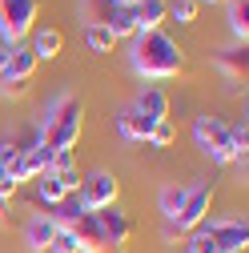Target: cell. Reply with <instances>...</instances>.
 Returning <instances> with one entry per match:
<instances>
[{"mask_svg":"<svg viewBox=\"0 0 249 253\" xmlns=\"http://www.w3.org/2000/svg\"><path fill=\"white\" fill-rule=\"evenodd\" d=\"M133 73L145 77V81H169L185 69V48L165 33V28H157V33H137L133 37Z\"/></svg>","mask_w":249,"mask_h":253,"instance_id":"cell-1","label":"cell"},{"mask_svg":"<svg viewBox=\"0 0 249 253\" xmlns=\"http://www.w3.org/2000/svg\"><path fill=\"white\" fill-rule=\"evenodd\" d=\"M48 149H77L81 133H84V105L77 97H65L52 113H44V121L37 125Z\"/></svg>","mask_w":249,"mask_h":253,"instance_id":"cell-2","label":"cell"},{"mask_svg":"<svg viewBox=\"0 0 249 253\" xmlns=\"http://www.w3.org/2000/svg\"><path fill=\"white\" fill-rule=\"evenodd\" d=\"M193 137H197V149L209 157L213 165H229V161H241L237 149H233V137H229V125L221 117H209L201 113L193 121Z\"/></svg>","mask_w":249,"mask_h":253,"instance_id":"cell-3","label":"cell"},{"mask_svg":"<svg viewBox=\"0 0 249 253\" xmlns=\"http://www.w3.org/2000/svg\"><path fill=\"white\" fill-rule=\"evenodd\" d=\"M37 16H41V0H0V41L20 44L37 28Z\"/></svg>","mask_w":249,"mask_h":253,"instance_id":"cell-4","label":"cell"},{"mask_svg":"<svg viewBox=\"0 0 249 253\" xmlns=\"http://www.w3.org/2000/svg\"><path fill=\"white\" fill-rule=\"evenodd\" d=\"M209 205H213V181H197V185H185V201L173 217V229L185 237V233H193L201 221L209 217Z\"/></svg>","mask_w":249,"mask_h":253,"instance_id":"cell-5","label":"cell"},{"mask_svg":"<svg viewBox=\"0 0 249 253\" xmlns=\"http://www.w3.org/2000/svg\"><path fill=\"white\" fill-rule=\"evenodd\" d=\"M197 229H205L221 253H245V245H249V225H245V217H205Z\"/></svg>","mask_w":249,"mask_h":253,"instance_id":"cell-6","label":"cell"},{"mask_svg":"<svg viewBox=\"0 0 249 253\" xmlns=\"http://www.w3.org/2000/svg\"><path fill=\"white\" fill-rule=\"evenodd\" d=\"M77 193H81V201H84L88 213H97V209H105V205H117V197H121V181H117V173L97 169V173H88V177L81 181Z\"/></svg>","mask_w":249,"mask_h":253,"instance_id":"cell-7","label":"cell"},{"mask_svg":"<svg viewBox=\"0 0 249 253\" xmlns=\"http://www.w3.org/2000/svg\"><path fill=\"white\" fill-rule=\"evenodd\" d=\"M92 217H97V225H101L105 245H124V241L133 237V217L124 213L121 205H105V209H97Z\"/></svg>","mask_w":249,"mask_h":253,"instance_id":"cell-8","label":"cell"},{"mask_svg":"<svg viewBox=\"0 0 249 253\" xmlns=\"http://www.w3.org/2000/svg\"><path fill=\"white\" fill-rule=\"evenodd\" d=\"M37 65H41V60L33 56V48H28V44L20 41V44H12V52H8V65H4V77H0V81H12V84H24L28 77L37 73Z\"/></svg>","mask_w":249,"mask_h":253,"instance_id":"cell-9","label":"cell"},{"mask_svg":"<svg viewBox=\"0 0 249 253\" xmlns=\"http://www.w3.org/2000/svg\"><path fill=\"white\" fill-rule=\"evenodd\" d=\"M28 37H33V41H28V48H33V56H37V60H56V56H60V48H65V33H60V28H52V24L33 28Z\"/></svg>","mask_w":249,"mask_h":253,"instance_id":"cell-10","label":"cell"},{"mask_svg":"<svg viewBox=\"0 0 249 253\" xmlns=\"http://www.w3.org/2000/svg\"><path fill=\"white\" fill-rule=\"evenodd\" d=\"M133 16H137V33H157L169 20V0H137Z\"/></svg>","mask_w":249,"mask_h":253,"instance_id":"cell-11","label":"cell"},{"mask_svg":"<svg viewBox=\"0 0 249 253\" xmlns=\"http://www.w3.org/2000/svg\"><path fill=\"white\" fill-rule=\"evenodd\" d=\"M153 125H157V121H149V117H145V113H137L133 105L117 113V133H121L124 141H149Z\"/></svg>","mask_w":249,"mask_h":253,"instance_id":"cell-12","label":"cell"},{"mask_svg":"<svg viewBox=\"0 0 249 253\" xmlns=\"http://www.w3.org/2000/svg\"><path fill=\"white\" fill-rule=\"evenodd\" d=\"M133 109H137V113H145L149 121H169V92H165V88H157V84H149V88H141V92H137Z\"/></svg>","mask_w":249,"mask_h":253,"instance_id":"cell-13","label":"cell"},{"mask_svg":"<svg viewBox=\"0 0 249 253\" xmlns=\"http://www.w3.org/2000/svg\"><path fill=\"white\" fill-rule=\"evenodd\" d=\"M52 233H56V221L48 213H37V217H28V225H24V245L33 253H44L48 241H52Z\"/></svg>","mask_w":249,"mask_h":253,"instance_id":"cell-14","label":"cell"},{"mask_svg":"<svg viewBox=\"0 0 249 253\" xmlns=\"http://www.w3.org/2000/svg\"><path fill=\"white\" fill-rule=\"evenodd\" d=\"M101 24L109 28L117 41H133V37H137V16H133V4H113V8H109V16H105Z\"/></svg>","mask_w":249,"mask_h":253,"instance_id":"cell-15","label":"cell"},{"mask_svg":"<svg viewBox=\"0 0 249 253\" xmlns=\"http://www.w3.org/2000/svg\"><path fill=\"white\" fill-rule=\"evenodd\" d=\"M84 44H88V52H97V56H105V52H113V48H117V37L109 33L105 24H97V20H88V24H84Z\"/></svg>","mask_w":249,"mask_h":253,"instance_id":"cell-16","label":"cell"},{"mask_svg":"<svg viewBox=\"0 0 249 253\" xmlns=\"http://www.w3.org/2000/svg\"><path fill=\"white\" fill-rule=\"evenodd\" d=\"M225 4H229V33H233V41L237 44H245V37H249V0H225Z\"/></svg>","mask_w":249,"mask_h":253,"instance_id":"cell-17","label":"cell"},{"mask_svg":"<svg viewBox=\"0 0 249 253\" xmlns=\"http://www.w3.org/2000/svg\"><path fill=\"white\" fill-rule=\"evenodd\" d=\"M37 197H41V205H48V209H52L56 201H65V185L56 181V173L44 169V173L37 177Z\"/></svg>","mask_w":249,"mask_h":253,"instance_id":"cell-18","label":"cell"},{"mask_svg":"<svg viewBox=\"0 0 249 253\" xmlns=\"http://www.w3.org/2000/svg\"><path fill=\"white\" fill-rule=\"evenodd\" d=\"M181 201H185V185H165V189H161V197H157L161 217H165V221H173V217H177V209H181Z\"/></svg>","mask_w":249,"mask_h":253,"instance_id":"cell-19","label":"cell"},{"mask_svg":"<svg viewBox=\"0 0 249 253\" xmlns=\"http://www.w3.org/2000/svg\"><path fill=\"white\" fill-rule=\"evenodd\" d=\"M48 253H81L77 233H73L69 225H56V233H52V241H48Z\"/></svg>","mask_w":249,"mask_h":253,"instance_id":"cell-20","label":"cell"},{"mask_svg":"<svg viewBox=\"0 0 249 253\" xmlns=\"http://www.w3.org/2000/svg\"><path fill=\"white\" fill-rule=\"evenodd\" d=\"M197 0H169V20H177V24H193L197 20Z\"/></svg>","mask_w":249,"mask_h":253,"instance_id":"cell-21","label":"cell"},{"mask_svg":"<svg viewBox=\"0 0 249 253\" xmlns=\"http://www.w3.org/2000/svg\"><path fill=\"white\" fill-rule=\"evenodd\" d=\"M173 141H177V129H173V121H157L145 145H153V149H169Z\"/></svg>","mask_w":249,"mask_h":253,"instance_id":"cell-22","label":"cell"},{"mask_svg":"<svg viewBox=\"0 0 249 253\" xmlns=\"http://www.w3.org/2000/svg\"><path fill=\"white\" fill-rule=\"evenodd\" d=\"M185 253H221L213 245V237L205 229H193V233H185Z\"/></svg>","mask_w":249,"mask_h":253,"instance_id":"cell-23","label":"cell"},{"mask_svg":"<svg viewBox=\"0 0 249 253\" xmlns=\"http://www.w3.org/2000/svg\"><path fill=\"white\" fill-rule=\"evenodd\" d=\"M217 65H221V69H229L233 77H241V73H245V44H237V48H225L221 56H217Z\"/></svg>","mask_w":249,"mask_h":253,"instance_id":"cell-24","label":"cell"},{"mask_svg":"<svg viewBox=\"0 0 249 253\" xmlns=\"http://www.w3.org/2000/svg\"><path fill=\"white\" fill-rule=\"evenodd\" d=\"M48 173H52V169H48ZM56 181L65 185V193H77V189H81V181H84V177H81V169L73 165V169H60V173H56Z\"/></svg>","mask_w":249,"mask_h":253,"instance_id":"cell-25","label":"cell"},{"mask_svg":"<svg viewBox=\"0 0 249 253\" xmlns=\"http://www.w3.org/2000/svg\"><path fill=\"white\" fill-rule=\"evenodd\" d=\"M73 165H77L73 149H52V161H48V169H52V173H60V169H73Z\"/></svg>","mask_w":249,"mask_h":253,"instance_id":"cell-26","label":"cell"},{"mask_svg":"<svg viewBox=\"0 0 249 253\" xmlns=\"http://www.w3.org/2000/svg\"><path fill=\"white\" fill-rule=\"evenodd\" d=\"M8 52H12V44H4V41H0V77H4V65H8Z\"/></svg>","mask_w":249,"mask_h":253,"instance_id":"cell-27","label":"cell"},{"mask_svg":"<svg viewBox=\"0 0 249 253\" xmlns=\"http://www.w3.org/2000/svg\"><path fill=\"white\" fill-rule=\"evenodd\" d=\"M97 253H124V245H101Z\"/></svg>","mask_w":249,"mask_h":253,"instance_id":"cell-28","label":"cell"},{"mask_svg":"<svg viewBox=\"0 0 249 253\" xmlns=\"http://www.w3.org/2000/svg\"><path fill=\"white\" fill-rule=\"evenodd\" d=\"M197 4H225V0H197Z\"/></svg>","mask_w":249,"mask_h":253,"instance_id":"cell-29","label":"cell"},{"mask_svg":"<svg viewBox=\"0 0 249 253\" xmlns=\"http://www.w3.org/2000/svg\"><path fill=\"white\" fill-rule=\"evenodd\" d=\"M109 4H137V0H109Z\"/></svg>","mask_w":249,"mask_h":253,"instance_id":"cell-30","label":"cell"},{"mask_svg":"<svg viewBox=\"0 0 249 253\" xmlns=\"http://www.w3.org/2000/svg\"><path fill=\"white\" fill-rule=\"evenodd\" d=\"M0 221H4V205H0Z\"/></svg>","mask_w":249,"mask_h":253,"instance_id":"cell-31","label":"cell"}]
</instances>
